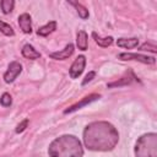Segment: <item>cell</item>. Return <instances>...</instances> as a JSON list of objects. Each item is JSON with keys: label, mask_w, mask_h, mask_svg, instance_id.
<instances>
[{"label": "cell", "mask_w": 157, "mask_h": 157, "mask_svg": "<svg viewBox=\"0 0 157 157\" xmlns=\"http://www.w3.org/2000/svg\"><path fill=\"white\" fill-rule=\"evenodd\" d=\"M119 134L115 128L107 121H94L83 130V142L92 151H109L115 147Z\"/></svg>", "instance_id": "6da1fadb"}, {"label": "cell", "mask_w": 157, "mask_h": 157, "mask_svg": "<svg viewBox=\"0 0 157 157\" xmlns=\"http://www.w3.org/2000/svg\"><path fill=\"white\" fill-rule=\"evenodd\" d=\"M50 157H82L81 142L74 135H64L55 139L49 146Z\"/></svg>", "instance_id": "7a4b0ae2"}, {"label": "cell", "mask_w": 157, "mask_h": 157, "mask_svg": "<svg viewBox=\"0 0 157 157\" xmlns=\"http://www.w3.org/2000/svg\"><path fill=\"white\" fill-rule=\"evenodd\" d=\"M136 157H157V135L155 132L142 135L135 145Z\"/></svg>", "instance_id": "3957f363"}, {"label": "cell", "mask_w": 157, "mask_h": 157, "mask_svg": "<svg viewBox=\"0 0 157 157\" xmlns=\"http://www.w3.org/2000/svg\"><path fill=\"white\" fill-rule=\"evenodd\" d=\"M118 58L120 60H135V61H140L142 64H148V65H153L156 63L155 56H147V55L135 54V53H120Z\"/></svg>", "instance_id": "277c9868"}, {"label": "cell", "mask_w": 157, "mask_h": 157, "mask_svg": "<svg viewBox=\"0 0 157 157\" xmlns=\"http://www.w3.org/2000/svg\"><path fill=\"white\" fill-rule=\"evenodd\" d=\"M21 71H22V65L18 61H11L9 64V67H7L6 72L4 74V81L6 83L13 82L17 78V76L21 74Z\"/></svg>", "instance_id": "5b68a950"}, {"label": "cell", "mask_w": 157, "mask_h": 157, "mask_svg": "<svg viewBox=\"0 0 157 157\" xmlns=\"http://www.w3.org/2000/svg\"><path fill=\"white\" fill-rule=\"evenodd\" d=\"M85 65H86V58L83 55H78L75 59V61L72 63V65L70 66V70H69L71 78H77L83 72Z\"/></svg>", "instance_id": "8992f818"}, {"label": "cell", "mask_w": 157, "mask_h": 157, "mask_svg": "<svg viewBox=\"0 0 157 157\" xmlns=\"http://www.w3.org/2000/svg\"><path fill=\"white\" fill-rule=\"evenodd\" d=\"M99 98H101V96H99V94H96V93L90 94V96H87V97L82 98L80 102H77V103H75L74 105H71V107H69L67 109H65V110H64V113H65V114H67V113H72V112H75V110H77V109H81L82 107H85V105L90 104L91 102L97 101V99H99Z\"/></svg>", "instance_id": "52a82bcc"}, {"label": "cell", "mask_w": 157, "mask_h": 157, "mask_svg": "<svg viewBox=\"0 0 157 157\" xmlns=\"http://www.w3.org/2000/svg\"><path fill=\"white\" fill-rule=\"evenodd\" d=\"M72 53H74V44L69 43V44L65 45L64 49H61V50H59V52L50 53L49 56H50L52 59H55V60H65V59H67L69 56H71Z\"/></svg>", "instance_id": "ba28073f"}, {"label": "cell", "mask_w": 157, "mask_h": 157, "mask_svg": "<svg viewBox=\"0 0 157 157\" xmlns=\"http://www.w3.org/2000/svg\"><path fill=\"white\" fill-rule=\"evenodd\" d=\"M18 26L23 33H32V18L28 13H22L18 16Z\"/></svg>", "instance_id": "9c48e42d"}, {"label": "cell", "mask_w": 157, "mask_h": 157, "mask_svg": "<svg viewBox=\"0 0 157 157\" xmlns=\"http://www.w3.org/2000/svg\"><path fill=\"white\" fill-rule=\"evenodd\" d=\"M21 53H22V55H23L26 59H29V60H34V59L40 58V53L37 52V50L34 49V47L31 45V44H25V45L22 47Z\"/></svg>", "instance_id": "30bf717a"}, {"label": "cell", "mask_w": 157, "mask_h": 157, "mask_svg": "<svg viewBox=\"0 0 157 157\" xmlns=\"http://www.w3.org/2000/svg\"><path fill=\"white\" fill-rule=\"evenodd\" d=\"M117 44H118V47H120V48L132 49V48L137 47L139 39H137V38H119V39H117Z\"/></svg>", "instance_id": "8fae6325"}, {"label": "cell", "mask_w": 157, "mask_h": 157, "mask_svg": "<svg viewBox=\"0 0 157 157\" xmlns=\"http://www.w3.org/2000/svg\"><path fill=\"white\" fill-rule=\"evenodd\" d=\"M55 29H56V22H55V21H50V22H48L47 25L39 27L38 31H37V34L40 36V37H47V36H49L50 33H53Z\"/></svg>", "instance_id": "7c38bea8"}, {"label": "cell", "mask_w": 157, "mask_h": 157, "mask_svg": "<svg viewBox=\"0 0 157 157\" xmlns=\"http://www.w3.org/2000/svg\"><path fill=\"white\" fill-rule=\"evenodd\" d=\"M76 44L80 50H86L88 47V36L85 31H78L76 36Z\"/></svg>", "instance_id": "4fadbf2b"}, {"label": "cell", "mask_w": 157, "mask_h": 157, "mask_svg": "<svg viewBox=\"0 0 157 157\" xmlns=\"http://www.w3.org/2000/svg\"><path fill=\"white\" fill-rule=\"evenodd\" d=\"M92 37H93L94 42L102 48H107V47L112 45V43H113V37H110V36L109 37H101L96 32H92Z\"/></svg>", "instance_id": "5bb4252c"}, {"label": "cell", "mask_w": 157, "mask_h": 157, "mask_svg": "<svg viewBox=\"0 0 157 157\" xmlns=\"http://www.w3.org/2000/svg\"><path fill=\"white\" fill-rule=\"evenodd\" d=\"M69 4H71L72 6H75V9H76L78 16H80L82 20L88 18V10H87L83 5H81V4H78V2H75V1H69Z\"/></svg>", "instance_id": "9a60e30c"}, {"label": "cell", "mask_w": 157, "mask_h": 157, "mask_svg": "<svg viewBox=\"0 0 157 157\" xmlns=\"http://www.w3.org/2000/svg\"><path fill=\"white\" fill-rule=\"evenodd\" d=\"M13 6H15L13 0H2V1H0V7H1V10L5 15L10 13L13 10Z\"/></svg>", "instance_id": "2e32d148"}, {"label": "cell", "mask_w": 157, "mask_h": 157, "mask_svg": "<svg viewBox=\"0 0 157 157\" xmlns=\"http://www.w3.org/2000/svg\"><path fill=\"white\" fill-rule=\"evenodd\" d=\"M0 32H1L2 34H5V36H9V37L15 36V32H13L12 27H11L10 25H7L6 22L1 21V20H0Z\"/></svg>", "instance_id": "e0dca14e"}, {"label": "cell", "mask_w": 157, "mask_h": 157, "mask_svg": "<svg viewBox=\"0 0 157 157\" xmlns=\"http://www.w3.org/2000/svg\"><path fill=\"white\" fill-rule=\"evenodd\" d=\"M11 103H12V98H11L10 93H6V92L2 93V96L0 97V104L2 107H10Z\"/></svg>", "instance_id": "ac0fdd59"}, {"label": "cell", "mask_w": 157, "mask_h": 157, "mask_svg": "<svg viewBox=\"0 0 157 157\" xmlns=\"http://www.w3.org/2000/svg\"><path fill=\"white\" fill-rule=\"evenodd\" d=\"M131 78L130 77H123L120 81H117V82H112V83H108V87H115V86H123V85H129L131 83Z\"/></svg>", "instance_id": "d6986e66"}, {"label": "cell", "mask_w": 157, "mask_h": 157, "mask_svg": "<svg viewBox=\"0 0 157 157\" xmlns=\"http://www.w3.org/2000/svg\"><path fill=\"white\" fill-rule=\"evenodd\" d=\"M139 50H147V52H151V53H156L157 52V48H156V45L155 44H151V43H145V44H142L141 47H140V49Z\"/></svg>", "instance_id": "ffe728a7"}, {"label": "cell", "mask_w": 157, "mask_h": 157, "mask_svg": "<svg viewBox=\"0 0 157 157\" xmlns=\"http://www.w3.org/2000/svg\"><path fill=\"white\" fill-rule=\"evenodd\" d=\"M27 125H28V119L22 120V121L16 126V132H17V134H20V132L25 131V130H26V128H27Z\"/></svg>", "instance_id": "44dd1931"}, {"label": "cell", "mask_w": 157, "mask_h": 157, "mask_svg": "<svg viewBox=\"0 0 157 157\" xmlns=\"http://www.w3.org/2000/svg\"><path fill=\"white\" fill-rule=\"evenodd\" d=\"M94 76H96V72H94V71H90V72L85 76L83 81H82V86H85V85H87L90 81H92V80L94 78Z\"/></svg>", "instance_id": "7402d4cb"}]
</instances>
